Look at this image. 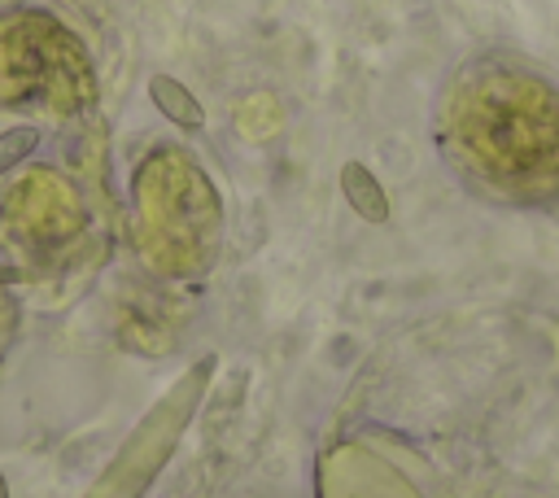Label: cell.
Here are the masks:
<instances>
[{
	"label": "cell",
	"mask_w": 559,
	"mask_h": 498,
	"mask_svg": "<svg viewBox=\"0 0 559 498\" xmlns=\"http://www.w3.org/2000/svg\"><path fill=\"white\" fill-rule=\"evenodd\" d=\"M341 197L362 223H389V192L376 179L367 162H345L341 166Z\"/></svg>",
	"instance_id": "cell-1"
},
{
	"label": "cell",
	"mask_w": 559,
	"mask_h": 498,
	"mask_svg": "<svg viewBox=\"0 0 559 498\" xmlns=\"http://www.w3.org/2000/svg\"><path fill=\"white\" fill-rule=\"evenodd\" d=\"M148 100H153V109L166 118V122H175V127H183V131H201L205 127V105L192 96V87L183 83V79H175V74H153L148 79Z\"/></svg>",
	"instance_id": "cell-2"
},
{
	"label": "cell",
	"mask_w": 559,
	"mask_h": 498,
	"mask_svg": "<svg viewBox=\"0 0 559 498\" xmlns=\"http://www.w3.org/2000/svg\"><path fill=\"white\" fill-rule=\"evenodd\" d=\"M35 149H39V127H31V122L4 127L0 131V175H9L13 166H22Z\"/></svg>",
	"instance_id": "cell-3"
},
{
	"label": "cell",
	"mask_w": 559,
	"mask_h": 498,
	"mask_svg": "<svg viewBox=\"0 0 559 498\" xmlns=\"http://www.w3.org/2000/svg\"><path fill=\"white\" fill-rule=\"evenodd\" d=\"M0 498H9V481H4V472H0Z\"/></svg>",
	"instance_id": "cell-4"
}]
</instances>
